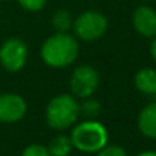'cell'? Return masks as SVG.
<instances>
[{
	"instance_id": "obj_1",
	"label": "cell",
	"mask_w": 156,
	"mask_h": 156,
	"mask_svg": "<svg viewBox=\"0 0 156 156\" xmlns=\"http://www.w3.org/2000/svg\"><path fill=\"white\" fill-rule=\"evenodd\" d=\"M78 55V43L67 32H57L41 46V58L52 67H66L75 61Z\"/></svg>"
},
{
	"instance_id": "obj_2",
	"label": "cell",
	"mask_w": 156,
	"mask_h": 156,
	"mask_svg": "<svg viewBox=\"0 0 156 156\" xmlns=\"http://www.w3.org/2000/svg\"><path fill=\"white\" fill-rule=\"evenodd\" d=\"M72 145L84 153L100 151L107 145V130L98 121H84L78 124L70 135Z\"/></svg>"
},
{
	"instance_id": "obj_3",
	"label": "cell",
	"mask_w": 156,
	"mask_h": 156,
	"mask_svg": "<svg viewBox=\"0 0 156 156\" xmlns=\"http://www.w3.org/2000/svg\"><path fill=\"white\" fill-rule=\"evenodd\" d=\"M78 115H80L78 103L72 95L67 94L52 98L46 109V121L55 130H64L70 127L76 121Z\"/></svg>"
},
{
	"instance_id": "obj_4",
	"label": "cell",
	"mask_w": 156,
	"mask_h": 156,
	"mask_svg": "<svg viewBox=\"0 0 156 156\" xmlns=\"http://www.w3.org/2000/svg\"><path fill=\"white\" fill-rule=\"evenodd\" d=\"M73 31L81 40H97L107 29V19L97 11H86L73 23Z\"/></svg>"
},
{
	"instance_id": "obj_5",
	"label": "cell",
	"mask_w": 156,
	"mask_h": 156,
	"mask_svg": "<svg viewBox=\"0 0 156 156\" xmlns=\"http://www.w3.org/2000/svg\"><path fill=\"white\" fill-rule=\"evenodd\" d=\"M100 75L92 66H80L76 67L70 78V90L75 97L89 98L98 87Z\"/></svg>"
},
{
	"instance_id": "obj_6",
	"label": "cell",
	"mask_w": 156,
	"mask_h": 156,
	"mask_svg": "<svg viewBox=\"0 0 156 156\" xmlns=\"http://www.w3.org/2000/svg\"><path fill=\"white\" fill-rule=\"evenodd\" d=\"M28 58V48L19 38H8L0 48V63L9 72L20 70Z\"/></svg>"
},
{
	"instance_id": "obj_7",
	"label": "cell",
	"mask_w": 156,
	"mask_h": 156,
	"mask_svg": "<svg viewBox=\"0 0 156 156\" xmlns=\"http://www.w3.org/2000/svg\"><path fill=\"white\" fill-rule=\"evenodd\" d=\"M26 113V103L22 97L16 94L0 95V121L2 122H17Z\"/></svg>"
},
{
	"instance_id": "obj_8",
	"label": "cell",
	"mask_w": 156,
	"mask_h": 156,
	"mask_svg": "<svg viewBox=\"0 0 156 156\" xmlns=\"http://www.w3.org/2000/svg\"><path fill=\"white\" fill-rule=\"evenodd\" d=\"M135 29L144 37L156 35V11L148 6H139L133 14Z\"/></svg>"
},
{
	"instance_id": "obj_9",
	"label": "cell",
	"mask_w": 156,
	"mask_h": 156,
	"mask_svg": "<svg viewBox=\"0 0 156 156\" xmlns=\"http://www.w3.org/2000/svg\"><path fill=\"white\" fill-rule=\"evenodd\" d=\"M138 127L144 136L156 139V101L147 104L141 110L138 116Z\"/></svg>"
},
{
	"instance_id": "obj_10",
	"label": "cell",
	"mask_w": 156,
	"mask_h": 156,
	"mask_svg": "<svg viewBox=\"0 0 156 156\" xmlns=\"http://www.w3.org/2000/svg\"><path fill=\"white\" fill-rule=\"evenodd\" d=\"M135 84L138 90H141L142 94L154 95L156 94V70L150 67L141 69L135 76Z\"/></svg>"
},
{
	"instance_id": "obj_11",
	"label": "cell",
	"mask_w": 156,
	"mask_h": 156,
	"mask_svg": "<svg viewBox=\"0 0 156 156\" xmlns=\"http://www.w3.org/2000/svg\"><path fill=\"white\" fill-rule=\"evenodd\" d=\"M72 147H73V145H72V141H70L69 136H66V135H58V136H55V138L51 141L48 150H49V153H51L52 156H69Z\"/></svg>"
},
{
	"instance_id": "obj_12",
	"label": "cell",
	"mask_w": 156,
	"mask_h": 156,
	"mask_svg": "<svg viewBox=\"0 0 156 156\" xmlns=\"http://www.w3.org/2000/svg\"><path fill=\"white\" fill-rule=\"evenodd\" d=\"M52 25H54V28L57 29V32H67V31L72 28L70 14H69L66 9L57 11L55 16H54V19H52Z\"/></svg>"
},
{
	"instance_id": "obj_13",
	"label": "cell",
	"mask_w": 156,
	"mask_h": 156,
	"mask_svg": "<svg viewBox=\"0 0 156 156\" xmlns=\"http://www.w3.org/2000/svg\"><path fill=\"white\" fill-rule=\"evenodd\" d=\"M80 107V113L83 116H87V118H95L100 115V110H101V106L98 101L95 100H84V103Z\"/></svg>"
},
{
	"instance_id": "obj_14",
	"label": "cell",
	"mask_w": 156,
	"mask_h": 156,
	"mask_svg": "<svg viewBox=\"0 0 156 156\" xmlns=\"http://www.w3.org/2000/svg\"><path fill=\"white\" fill-rule=\"evenodd\" d=\"M22 156H52V154L49 153L48 147L40 145V144H32L23 150Z\"/></svg>"
},
{
	"instance_id": "obj_15",
	"label": "cell",
	"mask_w": 156,
	"mask_h": 156,
	"mask_svg": "<svg viewBox=\"0 0 156 156\" xmlns=\"http://www.w3.org/2000/svg\"><path fill=\"white\" fill-rule=\"evenodd\" d=\"M97 156H127V153L119 145H104Z\"/></svg>"
},
{
	"instance_id": "obj_16",
	"label": "cell",
	"mask_w": 156,
	"mask_h": 156,
	"mask_svg": "<svg viewBox=\"0 0 156 156\" xmlns=\"http://www.w3.org/2000/svg\"><path fill=\"white\" fill-rule=\"evenodd\" d=\"M20 3V6H23L26 11H40L44 5H46V0H17Z\"/></svg>"
},
{
	"instance_id": "obj_17",
	"label": "cell",
	"mask_w": 156,
	"mask_h": 156,
	"mask_svg": "<svg viewBox=\"0 0 156 156\" xmlns=\"http://www.w3.org/2000/svg\"><path fill=\"white\" fill-rule=\"evenodd\" d=\"M150 52H151V57H153V58H154V61H156V37H154V40H153V43H151Z\"/></svg>"
},
{
	"instance_id": "obj_18",
	"label": "cell",
	"mask_w": 156,
	"mask_h": 156,
	"mask_svg": "<svg viewBox=\"0 0 156 156\" xmlns=\"http://www.w3.org/2000/svg\"><path fill=\"white\" fill-rule=\"evenodd\" d=\"M138 156H156V151H142Z\"/></svg>"
},
{
	"instance_id": "obj_19",
	"label": "cell",
	"mask_w": 156,
	"mask_h": 156,
	"mask_svg": "<svg viewBox=\"0 0 156 156\" xmlns=\"http://www.w3.org/2000/svg\"><path fill=\"white\" fill-rule=\"evenodd\" d=\"M3 2H6V0H3Z\"/></svg>"
}]
</instances>
